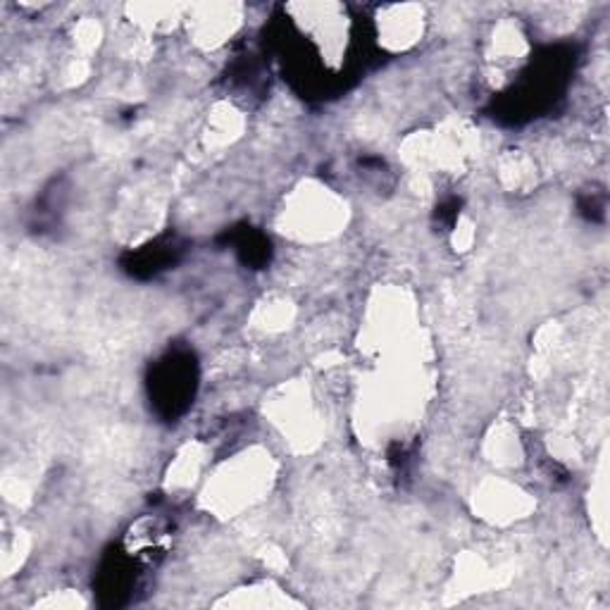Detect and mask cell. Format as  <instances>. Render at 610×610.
<instances>
[{"label": "cell", "instance_id": "cell-1", "mask_svg": "<svg viewBox=\"0 0 610 610\" xmlns=\"http://www.w3.org/2000/svg\"><path fill=\"white\" fill-rule=\"evenodd\" d=\"M156 389L162 398L160 404H168V408L179 410L193 394V365H189V360L182 358L168 360V363L158 370Z\"/></svg>", "mask_w": 610, "mask_h": 610}]
</instances>
